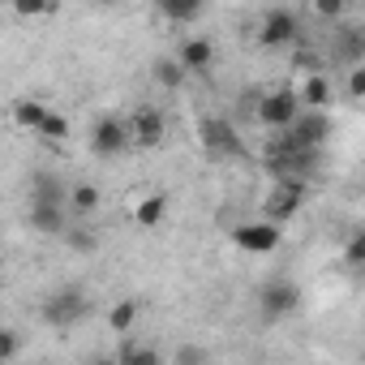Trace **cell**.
<instances>
[{
	"label": "cell",
	"mask_w": 365,
	"mask_h": 365,
	"mask_svg": "<svg viewBox=\"0 0 365 365\" xmlns=\"http://www.w3.org/2000/svg\"><path fill=\"white\" fill-rule=\"evenodd\" d=\"M86 314H91V297H86L78 284L56 288V292L43 297V305H39V318H43L52 331H69V327H78Z\"/></svg>",
	"instance_id": "obj_2"
},
{
	"label": "cell",
	"mask_w": 365,
	"mask_h": 365,
	"mask_svg": "<svg viewBox=\"0 0 365 365\" xmlns=\"http://www.w3.org/2000/svg\"><path fill=\"white\" fill-rule=\"evenodd\" d=\"M48 9V0H14V14L18 18H39Z\"/></svg>",
	"instance_id": "obj_29"
},
{
	"label": "cell",
	"mask_w": 365,
	"mask_h": 365,
	"mask_svg": "<svg viewBox=\"0 0 365 365\" xmlns=\"http://www.w3.org/2000/svg\"><path fill=\"white\" fill-rule=\"evenodd\" d=\"M297 31H301V22L292 9H267L258 22V43L262 48H288L297 39Z\"/></svg>",
	"instance_id": "obj_9"
},
{
	"label": "cell",
	"mask_w": 365,
	"mask_h": 365,
	"mask_svg": "<svg viewBox=\"0 0 365 365\" xmlns=\"http://www.w3.org/2000/svg\"><path fill=\"white\" fill-rule=\"evenodd\" d=\"M69 207H73L78 215H95V211L103 207V194H99V185H91V180L73 185V190H69Z\"/></svg>",
	"instance_id": "obj_19"
},
{
	"label": "cell",
	"mask_w": 365,
	"mask_h": 365,
	"mask_svg": "<svg viewBox=\"0 0 365 365\" xmlns=\"http://www.w3.org/2000/svg\"><path fill=\"white\" fill-rule=\"evenodd\" d=\"M65 245H69L73 254H95V250L103 245V237H99V228H91V224H69V228H65Z\"/></svg>",
	"instance_id": "obj_18"
},
{
	"label": "cell",
	"mask_w": 365,
	"mask_h": 365,
	"mask_svg": "<svg viewBox=\"0 0 365 365\" xmlns=\"http://www.w3.org/2000/svg\"><path fill=\"white\" fill-rule=\"evenodd\" d=\"M129 129H133V146L150 150V146H159V142H163V129H168V125H163V112H159V108L142 103V108H133Z\"/></svg>",
	"instance_id": "obj_11"
},
{
	"label": "cell",
	"mask_w": 365,
	"mask_h": 365,
	"mask_svg": "<svg viewBox=\"0 0 365 365\" xmlns=\"http://www.w3.org/2000/svg\"><path fill=\"white\" fill-rule=\"evenodd\" d=\"M297 146H305V150H322L327 146V138H331V116L322 112V108H305L288 129H284Z\"/></svg>",
	"instance_id": "obj_8"
},
{
	"label": "cell",
	"mask_w": 365,
	"mask_h": 365,
	"mask_svg": "<svg viewBox=\"0 0 365 365\" xmlns=\"http://www.w3.org/2000/svg\"><path fill=\"white\" fill-rule=\"evenodd\" d=\"M116 361H120V365H159V352H155V348H146V344L125 339V344H120V352H116Z\"/></svg>",
	"instance_id": "obj_23"
},
{
	"label": "cell",
	"mask_w": 365,
	"mask_h": 365,
	"mask_svg": "<svg viewBox=\"0 0 365 365\" xmlns=\"http://www.w3.org/2000/svg\"><path fill=\"white\" fill-rule=\"evenodd\" d=\"M297 73H322L318 56H314V52H297Z\"/></svg>",
	"instance_id": "obj_30"
},
{
	"label": "cell",
	"mask_w": 365,
	"mask_h": 365,
	"mask_svg": "<svg viewBox=\"0 0 365 365\" xmlns=\"http://www.w3.org/2000/svg\"><path fill=\"white\" fill-rule=\"evenodd\" d=\"M150 78L159 82V91H180V86H185V78H190V69L180 65V56H159L150 65Z\"/></svg>",
	"instance_id": "obj_15"
},
{
	"label": "cell",
	"mask_w": 365,
	"mask_h": 365,
	"mask_svg": "<svg viewBox=\"0 0 365 365\" xmlns=\"http://www.w3.org/2000/svg\"><path fill=\"white\" fill-rule=\"evenodd\" d=\"M301 103H305V108H327V103H331V82H327L322 73H305V82H301Z\"/></svg>",
	"instance_id": "obj_20"
},
{
	"label": "cell",
	"mask_w": 365,
	"mask_h": 365,
	"mask_svg": "<svg viewBox=\"0 0 365 365\" xmlns=\"http://www.w3.org/2000/svg\"><path fill=\"white\" fill-rule=\"evenodd\" d=\"M301 309V288L292 284V279H271V284H262V292H258V314H262V322H284L288 314H297Z\"/></svg>",
	"instance_id": "obj_5"
},
{
	"label": "cell",
	"mask_w": 365,
	"mask_h": 365,
	"mask_svg": "<svg viewBox=\"0 0 365 365\" xmlns=\"http://www.w3.org/2000/svg\"><path fill=\"white\" fill-rule=\"evenodd\" d=\"M344 262H348V267H365V228H356V232L348 237V245H344Z\"/></svg>",
	"instance_id": "obj_24"
},
{
	"label": "cell",
	"mask_w": 365,
	"mask_h": 365,
	"mask_svg": "<svg viewBox=\"0 0 365 365\" xmlns=\"http://www.w3.org/2000/svg\"><path fill=\"white\" fill-rule=\"evenodd\" d=\"M198 142H202L207 159H215V163L245 159V138H241V129L228 116H202L198 120Z\"/></svg>",
	"instance_id": "obj_1"
},
{
	"label": "cell",
	"mask_w": 365,
	"mask_h": 365,
	"mask_svg": "<svg viewBox=\"0 0 365 365\" xmlns=\"http://www.w3.org/2000/svg\"><path fill=\"white\" fill-rule=\"evenodd\" d=\"M26 224L39 237H65V228H69V202H31Z\"/></svg>",
	"instance_id": "obj_10"
},
{
	"label": "cell",
	"mask_w": 365,
	"mask_h": 365,
	"mask_svg": "<svg viewBox=\"0 0 365 365\" xmlns=\"http://www.w3.org/2000/svg\"><path fill=\"white\" fill-rule=\"evenodd\" d=\"M335 56H339L344 65H365V22L344 26V35H339V43H335Z\"/></svg>",
	"instance_id": "obj_14"
},
{
	"label": "cell",
	"mask_w": 365,
	"mask_h": 365,
	"mask_svg": "<svg viewBox=\"0 0 365 365\" xmlns=\"http://www.w3.org/2000/svg\"><path fill=\"white\" fill-rule=\"evenodd\" d=\"M48 112H52V108H43L39 99H18V103H14V120H18L22 129H35V133H39V125L48 120Z\"/></svg>",
	"instance_id": "obj_22"
},
{
	"label": "cell",
	"mask_w": 365,
	"mask_h": 365,
	"mask_svg": "<svg viewBox=\"0 0 365 365\" xmlns=\"http://www.w3.org/2000/svg\"><path fill=\"white\" fill-rule=\"evenodd\" d=\"M176 56H180V65H185L190 73H198V78H202V73H211V65H215V43L198 35V39H185V43H180V52H176Z\"/></svg>",
	"instance_id": "obj_12"
},
{
	"label": "cell",
	"mask_w": 365,
	"mask_h": 365,
	"mask_svg": "<svg viewBox=\"0 0 365 365\" xmlns=\"http://www.w3.org/2000/svg\"><path fill=\"white\" fill-rule=\"evenodd\" d=\"M305 185L309 180H301V176H284V180H275V190L267 194V220H275V224H288L297 211H301V202H305Z\"/></svg>",
	"instance_id": "obj_7"
},
{
	"label": "cell",
	"mask_w": 365,
	"mask_h": 365,
	"mask_svg": "<svg viewBox=\"0 0 365 365\" xmlns=\"http://www.w3.org/2000/svg\"><path fill=\"white\" fill-rule=\"evenodd\" d=\"M348 99H365V65H352V73H348Z\"/></svg>",
	"instance_id": "obj_28"
},
{
	"label": "cell",
	"mask_w": 365,
	"mask_h": 365,
	"mask_svg": "<svg viewBox=\"0 0 365 365\" xmlns=\"http://www.w3.org/2000/svg\"><path fill=\"white\" fill-rule=\"evenodd\" d=\"M18 348H22L18 331H0V365H9V361L18 356Z\"/></svg>",
	"instance_id": "obj_27"
},
{
	"label": "cell",
	"mask_w": 365,
	"mask_h": 365,
	"mask_svg": "<svg viewBox=\"0 0 365 365\" xmlns=\"http://www.w3.org/2000/svg\"><path fill=\"white\" fill-rule=\"evenodd\" d=\"M168 194H146L138 207H133V220H138V228H159L163 220H168Z\"/></svg>",
	"instance_id": "obj_16"
},
{
	"label": "cell",
	"mask_w": 365,
	"mask_h": 365,
	"mask_svg": "<svg viewBox=\"0 0 365 365\" xmlns=\"http://www.w3.org/2000/svg\"><path fill=\"white\" fill-rule=\"evenodd\" d=\"M129 146H133L129 120H120V116H99V120L91 125V155H95V159H116V155L129 150Z\"/></svg>",
	"instance_id": "obj_4"
},
{
	"label": "cell",
	"mask_w": 365,
	"mask_h": 365,
	"mask_svg": "<svg viewBox=\"0 0 365 365\" xmlns=\"http://www.w3.org/2000/svg\"><path fill=\"white\" fill-rule=\"evenodd\" d=\"M155 5H159V14H163L168 22H194V18L202 14L207 0H155Z\"/></svg>",
	"instance_id": "obj_21"
},
{
	"label": "cell",
	"mask_w": 365,
	"mask_h": 365,
	"mask_svg": "<svg viewBox=\"0 0 365 365\" xmlns=\"http://www.w3.org/2000/svg\"><path fill=\"white\" fill-rule=\"evenodd\" d=\"M95 5H99V9H112V5H120V0H95Z\"/></svg>",
	"instance_id": "obj_32"
},
{
	"label": "cell",
	"mask_w": 365,
	"mask_h": 365,
	"mask_svg": "<svg viewBox=\"0 0 365 365\" xmlns=\"http://www.w3.org/2000/svg\"><path fill=\"white\" fill-rule=\"evenodd\" d=\"M176 361H180V365H194V361H207V348H180V352H176Z\"/></svg>",
	"instance_id": "obj_31"
},
{
	"label": "cell",
	"mask_w": 365,
	"mask_h": 365,
	"mask_svg": "<svg viewBox=\"0 0 365 365\" xmlns=\"http://www.w3.org/2000/svg\"><path fill=\"white\" fill-rule=\"evenodd\" d=\"M352 9V0H314V14L318 18H344Z\"/></svg>",
	"instance_id": "obj_26"
},
{
	"label": "cell",
	"mask_w": 365,
	"mask_h": 365,
	"mask_svg": "<svg viewBox=\"0 0 365 365\" xmlns=\"http://www.w3.org/2000/svg\"><path fill=\"white\" fill-rule=\"evenodd\" d=\"M232 245L245 254H275L284 245V224L275 220H254V224H237L232 228Z\"/></svg>",
	"instance_id": "obj_6"
},
{
	"label": "cell",
	"mask_w": 365,
	"mask_h": 365,
	"mask_svg": "<svg viewBox=\"0 0 365 365\" xmlns=\"http://www.w3.org/2000/svg\"><path fill=\"white\" fill-rule=\"evenodd\" d=\"M69 190L56 172H35L31 176V202H69Z\"/></svg>",
	"instance_id": "obj_13"
},
{
	"label": "cell",
	"mask_w": 365,
	"mask_h": 365,
	"mask_svg": "<svg viewBox=\"0 0 365 365\" xmlns=\"http://www.w3.org/2000/svg\"><path fill=\"white\" fill-rule=\"evenodd\" d=\"M39 133H43V138H52V142H61V138H69V120H65L61 112H48V120L39 125Z\"/></svg>",
	"instance_id": "obj_25"
},
{
	"label": "cell",
	"mask_w": 365,
	"mask_h": 365,
	"mask_svg": "<svg viewBox=\"0 0 365 365\" xmlns=\"http://www.w3.org/2000/svg\"><path fill=\"white\" fill-rule=\"evenodd\" d=\"M138 314H142L138 297H125V301H116V305L108 309V327H112L116 335H129V331L138 327Z\"/></svg>",
	"instance_id": "obj_17"
},
{
	"label": "cell",
	"mask_w": 365,
	"mask_h": 365,
	"mask_svg": "<svg viewBox=\"0 0 365 365\" xmlns=\"http://www.w3.org/2000/svg\"><path fill=\"white\" fill-rule=\"evenodd\" d=\"M305 112V103H301V91H288V86H279V91H262V99H258V125H267V129H288L297 116Z\"/></svg>",
	"instance_id": "obj_3"
}]
</instances>
